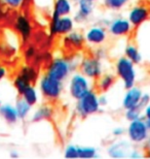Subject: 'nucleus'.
Here are the masks:
<instances>
[{
	"instance_id": "obj_1",
	"label": "nucleus",
	"mask_w": 150,
	"mask_h": 159,
	"mask_svg": "<svg viewBox=\"0 0 150 159\" xmlns=\"http://www.w3.org/2000/svg\"><path fill=\"white\" fill-rule=\"evenodd\" d=\"M79 63L80 62L71 57L70 58H63V57L55 58L49 62L47 66L46 75L64 82L75 70V68L79 66Z\"/></svg>"
},
{
	"instance_id": "obj_2",
	"label": "nucleus",
	"mask_w": 150,
	"mask_h": 159,
	"mask_svg": "<svg viewBox=\"0 0 150 159\" xmlns=\"http://www.w3.org/2000/svg\"><path fill=\"white\" fill-rule=\"evenodd\" d=\"M38 88L41 95L49 101L59 99L63 92V82L49 77V75H43L38 82Z\"/></svg>"
},
{
	"instance_id": "obj_3",
	"label": "nucleus",
	"mask_w": 150,
	"mask_h": 159,
	"mask_svg": "<svg viewBox=\"0 0 150 159\" xmlns=\"http://www.w3.org/2000/svg\"><path fill=\"white\" fill-rule=\"evenodd\" d=\"M99 103V95L94 90H90L87 94L84 95L76 103V114L80 118H87L94 114H97L100 111Z\"/></svg>"
},
{
	"instance_id": "obj_4",
	"label": "nucleus",
	"mask_w": 150,
	"mask_h": 159,
	"mask_svg": "<svg viewBox=\"0 0 150 159\" xmlns=\"http://www.w3.org/2000/svg\"><path fill=\"white\" fill-rule=\"evenodd\" d=\"M115 71L118 78L122 81L123 87L126 89H130L133 86H135L137 79L135 64L130 59H127L126 56L120 57L116 61Z\"/></svg>"
},
{
	"instance_id": "obj_5",
	"label": "nucleus",
	"mask_w": 150,
	"mask_h": 159,
	"mask_svg": "<svg viewBox=\"0 0 150 159\" xmlns=\"http://www.w3.org/2000/svg\"><path fill=\"white\" fill-rule=\"evenodd\" d=\"M69 94L73 99L78 100L92 90V86L90 83V79H88L85 75L80 74H73L69 80L68 85Z\"/></svg>"
},
{
	"instance_id": "obj_6",
	"label": "nucleus",
	"mask_w": 150,
	"mask_h": 159,
	"mask_svg": "<svg viewBox=\"0 0 150 159\" xmlns=\"http://www.w3.org/2000/svg\"><path fill=\"white\" fill-rule=\"evenodd\" d=\"M149 129L146 125L144 117L131 121L126 129L127 138L133 144H143L149 136Z\"/></svg>"
},
{
	"instance_id": "obj_7",
	"label": "nucleus",
	"mask_w": 150,
	"mask_h": 159,
	"mask_svg": "<svg viewBox=\"0 0 150 159\" xmlns=\"http://www.w3.org/2000/svg\"><path fill=\"white\" fill-rule=\"evenodd\" d=\"M79 68H80V72L82 75L91 80H98L103 75L102 60L96 58L95 56L85 57V58L81 59L80 63H79Z\"/></svg>"
},
{
	"instance_id": "obj_8",
	"label": "nucleus",
	"mask_w": 150,
	"mask_h": 159,
	"mask_svg": "<svg viewBox=\"0 0 150 159\" xmlns=\"http://www.w3.org/2000/svg\"><path fill=\"white\" fill-rule=\"evenodd\" d=\"M74 20L70 16H64L59 18H50L49 31L50 36L66 35L74 30Z\"/></svg>"
},
{
	"instance_id": "obj_9",
	"label": "nucleus",
	"mask_w": 150,
	"mask_h": 159,
	"mask_svg": "<svg viewBox=\"0 0 150 159\" xmlns=\"http://www.w3.org/2000/svg\"><path fill=\"white\" fill-rule=\"evenodd\" d=\"M14 27H15V30L19 33L21 39L23 40L24 43H27L32 37L33 26H32L30 19L27 15L19 14L15 19Z\"/></svg>"
},
{
	"instance_id": "obj_10",
	"label": "nucleus",
	"mask_w": 150,
	"mask_h": 159,
	"mask_svg": "<svg viewBox=\"0 0 150 159\" xmlns=\"http://www.w3.org/2000/svg\"><path fill=\"white\" fill-rule=\"evenodd\" d=\"M133 143L127 139H118L112 143L107 148V154L112 158H126L129 157L133 149Z\"/></svg>"
},
{
	"instance_id": "obj_11",
	"label": "nucleus",
	"mask_w": 150,
	"mask_h": 159,
	"mask_svg": "<svg viewBox=\"0 0 150 159\" xmlns=\"http://www.w3.org/2000/svg\"><path fill=\"white\" fill-rule=\"evenodd\" d=\"M108 31L113 36H124L132 31V24L129 20L123 18H116L108 24Z\"/></svg>"
},
{
	"instance_id": "obj_12",
	"label": "nucleus",
	"mask_w": 150,
	"mask_h": 159,
	"mask_svg": "<svg viewBox=\"0 0 150 159\" xmlns=\"http://www.w3.org/2000/svg\"><path fill=\"white\" fill-rule=\"evenodd\" d=\"M107 39V31L104 26L95 25L88 28V31L84 34V39L88 43L92 46H100Z\"/></svg>"
},
{
	"instance_id": "obj_13",
	"label": "nucleus",
	"mask_w": 150,
	"mask_h": 159,
	"mask_svg": "<svg viewBox=\"0 0 150 159\" xmlns=\"http://www.w3.org/2000/svg\"><path fill=\"white\" fill-rule=\"evenodd\" d=\"M150 16V11L145 5H136L131 11L127 16V20L134 27H138L142 25L144 22L148 20Z\"/></svg>"
},
{
	"instance_id": "obj_14",
	"label": "nucleus",
	"mask_w": 150,
	"mask_h": 159,
	"mask_svg": "<svg viewBox=\"0 0 150 159\" xmlns=\"http://www.w3.org/2000/svg\"><path fill=\"white\" fill-rule=\"evenodd\" d=\"M77 11L74 14L73 20L76 23H84L94 12V2L88 0H77Z\"/></svg>"
},
{
	"instance_id": "obj_15",
	"label": "nucleus",
	"mask_w": 150,
	"mask_h": 159,
	"mask_svg": "<svg viewBox=\"0 0 150 159\" xmlns=\"http://www.w3.org/2000/svg\"><path fill=\"white\" fill-rule=\"evenodd\" d=\"M143 92L140 88L133 86L132 88L126 89V93L124 94L122 99V107L124 110L131 109L139 106L140 99H141Z\"/></svg>"
},
{
	"instance_id": "obj_16",
	"label": "nucleus",
	"mask_w": 150,
	"mask_h": 159,
	"mask_svg": "<svg viewBox=\"0 0 150 159\" xmlns=\"http://www.w3.org/2000/svg\"><path fill=\"white\" fill-rule=\"evenodd\" d=\"M84 35L79 31H71L68 34L64 35L63 43L67 49L72 50H79L84 47Z\"/></svg>"
},
{
	"instance_id": "obj_17",
	"label": "nucleus",
	"mask_w": 150,
	"mask_h": 159,
	"mask_svg": "<svg viewBox=\"0 0 150 159\" xmlns=\"http://www.w3.org/2000/svg\"><path fill=\"white\" fill-rule=\"evenodd\" d=\"M73 11L72 0H55L52 17L59 18L64 16H70Z\"/></svg>"
},
{
	"instance_id": "obj_18",
	"label": "nucleus",
	"mask_w": 150,
	"mask_h": 159,
	"mask_svg": "<svg viewBox=\"0 0 150 159\" xmlns=\"http://www.w3.org/2000/svg\"><path fill=\"white\" fill-rule=\"evenodd\" d=\"M0 117L9 125H14L20 120L15 107L9 103H3L0 106Z\"/></svg>"
},
{
	"instance_id": "obj_19",
	"label": "nucleus",
	"mask_w": 150,
	"mask_h": 159,
	"mask_svg": "<svg viewBox=\"0 0 150 159\" xmlns=\"http://www.w3.org/2000/svg\"><path fill=\"white\" fill-rule=\"evenodd\" d=\"M54 115V109L49 104H42L38 107L31 116L32 122H40L43 120H49Z\"/></svg>"
},
{
	"instance_id": "obj_20",
	"label": "nucleus",
	"mask_w": 150,
	"mask_h": 159,
	"mask_svg": "<svg viewBox=\"0 0 150 159\" xmlns=\"http://www.w3.org/2000/svg\"><path fill=\"white\" fill-rule=\"evenodd\" d=\"M15 110H17L19 119L20 120H26L32 111V107L22 96L15 101Z\"/></svg>"
},
{
	"instance_id": "obj_21",
	"label": "nucleus",
	"mask_w": 150,
	"mask_h": 159,
	"mask_svg": "<svg viewBox=\"0 0 150 159\" xmlns=\"http://www.w3.org/2000/svg\"><path fill=\"white\" fill-rule=\"evenodd\" d=\"M115 83V77L112 74H105L102 75L98 79V89L101 92H107L109 89L112 87Z\"/></svg>"
},
{
	"instance_id": "obj_22",
	"label": "nucleus",
	"mask_w": 150,
	"mask_h": 159,
	"mask_svg": "<svg viewBox=\"0 0 150 159\" xmlns=\"http://www.w3.org/2000/svg\"><path fill=\"white\" fill-rule=\"evenodd\" d=\"M124 56L127 59H130L134 64H139L142 62L143 57L140 53V51L138 50V48L133 46V44H129L126 46V48L124 49Z\"/></svg>"
},
{
	"instance_id": "obj_23",
	"label": "nucleus",
	"mask_w": 150,
	"mask_h": 159,
	"mask_svg": "<svg viewBox=\"0 0 150 159\" xmlns=\"http://www.w3.org/2000/svg\"><path fill=\"white\" fill-rule=\"evenodd\" d=\"M31 107H34L35 104H37L38 100H39V95H38L37 89L34 87L33 85L29 86L26 90L24 91V93L21 95Z\"/></svg>"
},
{
	"instance_id": "obj_24",
	"label": "nucleus",
	"mask_w": 150,
	"mask_h": 159,
	"mask_svg": "<svg viewBox=\"0 0 150 159\" xmlns=\"http://www.w3.org/2000/svg\"><path fill=\"white\" fill-rule=\"evenodd\" d=\"M19 74L21 75H23L25 79H27L31 84H33L37 81L38 79V71L36 70V68L33 67L32 65H24L22 66Z\"/></svg>"
},
{
	"instance_id": "obj_25",
	"label": "nucleus",
	"mask_w": 150,
	"mask_h": 159,
	"mask_svg": "<svg viewBox=\"0 0 150 159\" xmlns=\"http://www.w3.org/2000/svg\"><path fill=\"white\" fill-rule=\"evenodd\" d=\"M31 85H32L31 83L28 81L27 79H25L23 75H21L20 74L14 79V86H15V90L18 91V93L20 95L23 94L24 91Z\"/></svg>"
},
{
	"instance_id": "obj_26",
	"label": "nucleus",
	"mask_w": 150,
	"mask_h": 159,
	"mask_svg": "<svg viewBox=\"0 0 150 159\" xmlns=\"http://www.w3.org/2000/svg\"><path fill=\"white\" fill-rule=\"evenodd\" d=\"M131 0H103V4L108 9L117 11L122 9Z\"/></svg>"
},
{
	"instance_id": "obj_27",
	"label": "nucleus",
	"mask_w": 150,
	"mask_h": 159,
	"mask_svg": "<svg viewBox=\"0 0 150 159\" xmlns=\"http://www.w3.org/2000/svg\"><path fill=\"white\" fill-rule=\"evenodd\" d=\"M98 150L95 147H81L78 146V158H96L98 157Z\"/></svg>"
},
{
	"instance_id": "obj_28",
	"label": "nucleus",
	"mask_w": 150,
	"mask_h": 159,
	"mask_svg": "<svg viewBox=\"0 0 150 159\" xmlns=\"http://www.w3.org/2000/svg\"><path fill=\"white\" fill-rule=\"evenodd\" d=\"M124 117H126V119L129 120L130 122L131 121L142 118L143 117V109L140 106L127 109V110H126V113H124Z\"/></svg>"
},
{
	"instance_id": "obj_29",
	"label": "nucleus",
	"mask_w": 150,
	"mask_h": 159,
	"mask_svg": "<svg viewBox=\"0 0 150 159\" xmlns=\"http://www.w3.org/2000/svg\"><path fill=\"white\" fill-rule=\"evenodd\" d=\"M30 0H0V2L7 8L11 9H20L28 4Z\"/></svg>"
},
{
	"instance_id": "obj_30",
	"label": "nucleus",
	"mask_w": 150,
	"mask_h": 159,
	"mask_svg": "<svg viewBox=\"0 0 150 159\" xmlns=\"http://www.w3.org/2000/svg\"><path fill=\"white\" fill-rule=\"evenodd\" d=\"M65 158H78V146L68 145L64 150Z\"/></svg>"
},
{
	"instance_id": "obj_31",
	"label": "nucleus",
	"mask_w": 150,
	"mask_h": 159,
	"mask_svg": "<svg viewBox=\"0 0 150 159\" xmlns=\"http://www.w3.org/2000/svg\"><path fill=\"white\" fill-rule=\"evenodd\" d=\"M36 54H37L36 48H35L34 46H29V47L26 48V50H25L24 57H25V59H26L27 61H30V60L35 58Z\"/></svg>"
},
{
	"instance_id": "obj_32",
	"label": "nucleus",
	"mask_w": 150,
	"mask_h": 159,
	"mask_svg": "<svg viewBox=\"0 0 150 159\" xmlns=\"http://www.w3.org/2000/svg\"><path fill=\"white\" fill-rule=\"evenodd\" d=\"M149 103H150V95L148 93H143L141 96V99H140L139 106L141 107L142 109H144V107Z\"/></svg>"
},
{
	"instance_id": "obj_33",
	"label": "nucleus",
	"mask_w": 150,
	"mask_h": 159,
	"mask_svg": "<svg viewBox=\"0 0 150 159\" xmlns=\"http://www.w3.org/2000/svg\"><path fill=\"white\" fill-rule=\"evenodd\" d=\"M95 57L100 60H104L107 57V52L106 50L103 49V48H98L95 52Z\"/></svg>"
},
{
	"instance_id": "obj_34",
	"label": "nucleus",
	"mask_w": 150,
	"mask_h": 159,
	"mask_svg": "<svg viewBox=\"0 0 150 159\" xmlns=\"http://www.w3.org/2000/svg\"><path fill=\"white\" fill-rule=\"evenodd\" d=\"M124 132H126V129L123 128V127H115L113 130H112V134L113 136H116V138H119V136L121 135H123L124 134Z\"/></svg>"
},
{
	"instance_id": "obj_35",
	"label": "nucleus",
	"mask_w": 150,
	"mask_h": 159,
	"mask_svg": "<svg viewBox=\"0 0 150 159\" xmlns=\"http://www.w3.org/2000/svg\"><path fill=\"white\" fill-rule=\"evenodd\" d=\"M129 157H131V158H140V157H143V154L139 150H137V149H132V151H131Z\"/></svg>"
},
{
	"instance_id": "obj_36",
	"label": "nucleus",
	"mask_w": 150,
	"mask_h": 159,
	"mask_svg": "<svg viewBox=\"0 0 150 159\" xmlns=\"http://www.w3.org/2000/svg\"><path fill=\"white\" fill-rule=\"evenodd\" d=\"M99 103H100L101 107H106L108 104V98L105 94H101L99 96Z\"/></svg>"
},
{
	"instance_id": "obj_37",
	"label": "nucleus",
	"mask_w": 150,
	"mask_h": 159,
	"mask_svg": "<svg viewBox=\"0 0 150 159\" xmlns=\"http://www.w3.org/2000/svg\"><path fill=\"white\" fill-rule=\"evenodd\" d=\"M143 117H144L145 120L150 119V103L143 109Z\"/></svg>"
},
{
	"instance_id": "obj_38",
	"label": "nucleus",
	"mask_w": 150,
	"mask_h": 159,
	"mask_svg": "<svg viewBox=\"0 0 150 159\" xmlns=\"http://www.w3.org/2000/svg\"><path fill=\"white\" fill-rule=\"evenodd\" d=\"M6 75H7V69H6L5 66L0 64V81H2L6 77Z\"/></svg>"
},
{
	"instance_id": "obj_39",
	"label": "nucleus",
	"mask_w": 150,
	"mask_h": 159,
	"mask_svg": "<svg viewBox=\"0 0 150 159\" xmlns=\"http://www.w3.org/2000/svg\"><path fill=\"white\" fill-rule=\"evenodd\" d=\"M9 156H11V158H18V157H20V154L18 153V151L12 150V151H11V154H9Z\"/></svg>"
},
{
	"instance_id": "obj_40",
	"label": "nucleus",
	"mask_w": 150,
	"mask_h": 159,
	"mask_svg": "<svg viewBox=\"0 0 150 159\" xmlns=\"http://www.w3.org/2000/svg\"><path fill=\"white\" fill-rule=\"evenodd\" d=\"M145 143V148L147 149L148 151H150V135L147 138V139L144 142Z\"/></svg>"
},
{
	"instance_id": "obj_41",
	"label": "nucleus",
	"mask_w": 150,
	"mask_h": 159,
	"mask_svg": "<svg viewBox=\"0 0 150 159\" xmlns=\"http://www.w3.org/2000/svg\"><path fill=\"white\" fill-rule=\"evenodd\" d=\"M145 122H146V125H147L148 129H149V131H150V119H147V120H145Z\"/></svg>"
},
{
	"instance_id": "obj_42",
	"label": "nucleus",
	"mask_w": 150,
	"mask_h": 159,
	"mask_svg": "<svg viewBox=\"0 0 150 159\" xmlns=\"http://www.w3.org/2000/svg\"><path fill=\"white\" fill-rule=\"evenodd\" d=\"M88 1H91V2H95V1H97V0H88Z\"/></svg>"
},
{
	"instance_id": "obj_43",
	"label": "nucleus",
	"mask_w": 150,
	"mask_h": 159,
	"mask_svg": "<svg viewBox=\"0 0 150 159\" xmlns=\"http://www.w3.org/2000/svg\"><path fill=\"white\" fill-rule=\"evenodd\" d=\"M1 104H2V103H1V100H0V106H1Z\"/></svg>"
},
{
	"instance_id": "obj_44",
	"label": "nucleus",
	"mask_w": 150,
	"mask_h": 159,
	"mask_svg": "<svg viewBox=\"0 0 150 159\" xmlns=\"http://www.w3.org/2000/svg\"><path fill=\"white\" fill-rule=\"evenodd\" d=\"M76 1H77V0H76Z\"/></svg>"
}]
</instances>
